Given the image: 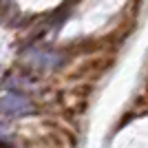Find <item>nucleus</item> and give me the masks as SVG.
Segmentation results:
<instances>
[{
	"label": "nucleus",
	"mask_w": 148,
	"mask_h": 148,
	"mask_svg": "<svg viewBox=\"0 0 148 148\" xmlns=\"http://www.w3.org/2000/svg\"><path fill=\"white\" fill-rule=\"evenodd\" d=\"M0 111L5 113V115H13V117H18V115H25V113L31 111V104L29 99L22 97V95H5V97L0 99Z\"/></svg>",
	"instance_id": "f257e3e1"
},
{
	"label": "nucleus",
	"mask_w": 148,
	"mask_h": 148,
	"mask_svg": "<svg viewBox=\"0 0 148 148\" xmlns=\"http://www.w3.org/2000/svg\"><path fill=\"white\" fill-rule=\"evenodd\" d=\"M0 135H2V130H0Z\"/></svg>",
	"instance_id": "f03ea898"
}]
</instances>
